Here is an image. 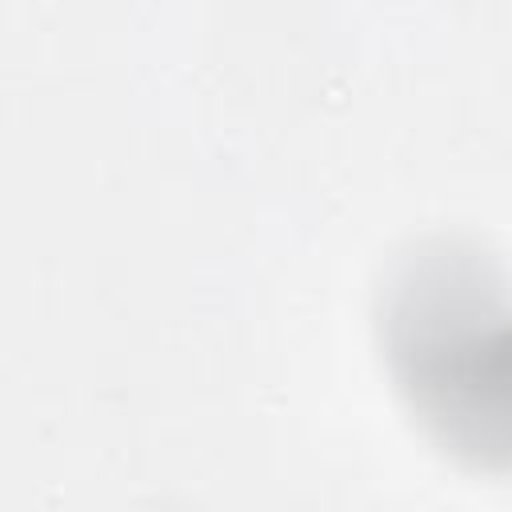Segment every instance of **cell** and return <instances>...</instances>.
<instances>
[{"label": "cell", "instance_id": "cell-1", "mask_svg": "<svg viewBox=\"0 0 512 512\" xmlns=\"http://www.w3.org/2000/svg\"><path fill=\"white\" fill-rule=\"evenodd\" d=\"M392 364L456 452L512 460V304L476 256H432L392 300Z\"/></svg>", "mask_w": 512, "mask_h": 512}]
</instances>
